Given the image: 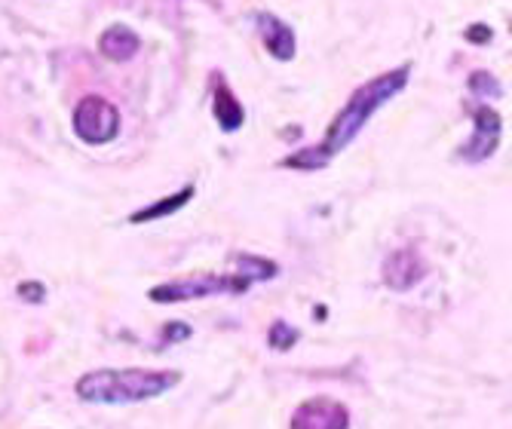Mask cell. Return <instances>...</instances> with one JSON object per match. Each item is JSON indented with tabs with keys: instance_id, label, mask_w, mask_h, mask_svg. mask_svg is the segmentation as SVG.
<instances>
[{
	"instance_id": "11",
	"label": "cell",
	"mask_w": 512,
	"mask_h": 429,
	"mask_svg": "<svg viewBox=\"0 0 512 429\" xmlns=\"http://www.w3.org/2000/svg\"><path fill=\"white\" fill-rule=\"evenodd\" d=\"M194 184H188L184 190H178V194H169V197H163V200H157V203H151V206H145V209H138V212H132L129 215V224H151V221H163V218H169V215H175V212H181L184 206H188L191 200H194Z\"/></svg>"
},
{
	"instance_id": "14",
	"label": "cell",
	"mask_w": 512,
	"mask_h": 429,
	"mask_svg": "<svg viewBox=\"0 0 512 429\" xmlns=\"http://www.w3.org/2000/svg\"><path fill=\"white\" fill-rule=\"evenodd\" d=\"M470 89L476 92V99H497V95H503V86H500V83L494 80V74H488V71H473Z\"/></svg>"
},
{
	"instance_id": "4",
	"label": "cell",
	"mask_w": 512,
	"mask_h": 429,
	"mask_svg": "<svg viewBox=\"0 0 512 429\" xmlns=\"http://www.w3.org/2000/svg\"><path fill=\"white\" fill-rule=\"evenodd\" d=\"M74 135L86 145L99 148L120 135V111L102 95H86L74 108Z\"/></svg>"
},
{
	"instance_id": "16",
	"label": "cell",
	"mask_w": 512,
	"mask_h": 429,
	"mask_svg": "<svg viewBox=\"0 0 512 429\" xmlns=\"http://www.w3.org/2000/svg\"><path fill=\"white\" fill-rule=\"evenodd\" d=\"M191 338V325L184 322H169L163 328V344H178V341H188Z\"/></svg>"
},
{
	"instance_id": "1",
	"label": "cell",
	"mask_w": 512,
	"mask_h": 429,
	"mask_svg": "<svg viewBox=\"0 0 512 429\" xmlns=\"http://www.w3.org/2000/svg\"><path fill=\"white\" fill-rule=\"evenodd\" d=\"M408 77H411V65H402V68H393V71H387V74H381L375 80L362 83L347 99V105L335 114L329 129H325V138L316 145L319 154L332 163L362 132V126L371 120V114H375L378 108H384L390 99H396V95L408 86Z\"/></svg>"
},
{
	"instance_id": "7",
	"label": "cell",
	"mask_w": 512,
	"mask_h": 429,
	"mask_svg": "<svg viewBox=\"0 0 512 429\" xmlns=\"http://www.w3.org/2000/svg\"><path fill=\"white\" fill-rule=\"evenodd\" d=\"M255 28H258V37L264 43V50L279 59V62H292L295 53H298V37L292 31V25L286 19H279L273 13H258L255 16Z\"/></svg>"
},
{
	"instance_id": "10",
	"label": "cell",
	"mask_w": 512,
	"mask_h": 429,
	"mask_svg": "<svg viewBox=\"0 0 512 429\" xmlns=\"http://www.w3.org/2000/svg\"><path fill=\"white\" fill-rule=\"evenodd\" d=\"M138 50H142V37H138L129 25H108L102 34H99V53L108 59V62H129Z\"/></svg>"
},
{
	"instance_id": "5",
	"label": "cell",
	"mask_w": 512,
	"mask_h": 429,
	"mask_svg": "<svg viewBox=\"0 0 512 429\" xmlns=\"http://www.w3.org/2000/svg\"><path fill=\"white\" fill-rule=\"evenodd\" d=\"M500 135H503V117L494 108L479 105L473 111V135H470V141H463L460 145L457 157L463 163H485L488 157L497 154Z\"/></svg>"
},
{
	"instance_id": "8",
	"label": "cell",
	"mask_w": 512,
	"mask_h": 429,
	"mask_svg": "<svg viewBox=\"0 0 512 429\" xmlns=\"http://www.w3.org/2000/svg\"><path fill=\"white\" fill-rule=\"evenodd\" d=\"M427 276V264L417 255V249H399L384 261V282L393 292H411L417 282Z\"/></svg>"
},
{
	"instance_id": "15",
	"label": "cell",
	"mask_w": 512,
	"mask_h": 429,
	"mask_svg": "<svg viewBox=\"0 0 512 429\" xmlns=\"http://www.w3.org/2000/svg\"><path fill=\"white\" fill-rule=\"evenodd\" d=\"M16 295H19L25 304H43V301H46V285L37 282V279H25V282H19Z\"/></svg>"
},
{
	"instance_id": "12",
	"label": "cell",
	"mask_w": 512,
	"mask_h": 429,
	"mask_svg": "<svg viewBox=\"0 0 512 429\" xmlns=\"http://www.w3.org/2000/svg\"><path fill=\"white\" fill-rule=\"evenodd\" d=\"M234 264H237V273L246 276L249 282H267L279 273V264L261 255H237Z\"/></svg>"
},
{
	"instance_id": "6",
	"label": "cell",
	"mask_w": 512,
	"mask_h": 429,
	"mask_svg": "<svg viewBox=\"0 0 512 429\" xmlns=\"http://www.w3.org/2000/svg\"><path fill=\"white\" fill-rule=\"evenodd\" d=\"M292 429H350V411L338 399L316 396L295 408Z\"/></svg>"
},
{
	"instance_id": "13",
	"label": "cell",
	"mask_w": 512,
	"mask_h": 429,
	"mask_svg": "<svg viewBox=\"0 0 512 429\" xmlns=\"http://www.w3.org/2000/svg\"><path fill=\"white\" fill-rule=\"evenodd\" d=\"M298 341H301V331H298L295 325L283 322V319L273 322L270 331H267V344H270L273 350H279V353H289Z\"/></svg>"
},
{
	"instance_id": "2",
	"label": "cell",
	"mask_w": 512,
	"mask_h": 429,
	"mask_svg": "<svg viewBox=\"0 0 512 429\" xmlns=\"http://www.w3.org/2000/svg\"><path fill=\"white\" fill-rule=\"evenodd\" d=\"M181 384V371H154V368H99L83 374L74 393L89 405H132L148 402Z\"/></svg>"
},
{
	"instance_id": "3",
	"label": "cell",
	"mask_w": 512,
	"mask_h": 429,
	"mask_svg": "<svg viewBox=\"0 0 512 429\" xmlns=\"http://www.w3.org/2000/svg\"><path fill=\"white\" fill-rule=\"evenodd\" d=\"M249 279L240 273H194L184 279H172L163 285H154L148 298L154 304H181V301H197V298H212V295H243L249 292Z\"/></svg>"
},
{
	"instance_id": "17",
	"label": "cell",
	"mask_w": 512,
	"mask_h": 429,
	"mask_svg": "<svg viewBox=\"0 0 512 429\" xmlns=\"http://www.w3.org/2000/svg\"><path fill=\"white\" fill-rule=\"evenodd\" d=\"M491 37H494V31H491L485 22L470 25L467 31H463V40H470V43H491Z\"/></svg>"
},
{
	"instance_id": "9",
	"label": "cell",
	"mask_w": 512,
	"mask_h": 429,
	"mask_svg": "<svg viewBox=\"0 0 512 429\" xmlns=\"http://www.w3.org/2000/svg\"><path fill=\"white\" fill-rule=\"evenodd\" d=\"M212 117L218 123L221 132H237L246 120V108L240 105V99L234 95L218 74H215V83H212Z\"/></svg>"
}]
</instances>
